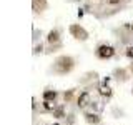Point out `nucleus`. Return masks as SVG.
<instances>
[{"label": "nucleus", "instance_id": "f257e3e1", "mask_svg": "<svg viewBox=\"0 0 133 125\" xmlns=\"http://www.w3.org/2000/svg\"><path fill=\"white\" fill-rule=\"evenodd\" d=\"M75 67V58L70 57V55H62L58 57L55 62H53V67L52 70L55 73H60V75H65V73H70Z\"/></svg>", "mask_w": 133, "mask_h": 125}, {"label": "nucleus", "instance_id": "f03ea898", "mask_svg": "<svg viewBox=\"0 0 133 125\" xmlns=\"http://www.w3.org/2000/svg\"><path fill=\"white\" fill-rule=\"evenodd\" d=\"M95 53H97V57L100 60H108V58L115 57V48L111 47V45H108V43H102V45L97 47V52Z\"/></svg>", "mask_w": 133, "mask_h": 125}, {"label": "nucleus", "instance_id": "7ed1b4c3", "mask_svg": "<svg viewBox=\"0 0 133 125\" xmlns=\"http://www.w3.org/2000/svg\"><path fill=\"white\" fill-rule=\"evenodd\" d=\"M70 33H72V37H75L77 40H82V42H85L87 39H88V32H87L82 25H78V23L70 25Z\"/></svg>", "mask_w": 133, "mask_h": 125}, {"label": "nucleus", "instance_id": "20e7f679", "mask_svg": "<svg viewBox=\"0 0 133 125\" xmlns=\"http://www.w3.org/2000/svg\"><path fill=\"white\" fill-rule=\"evenodd\" d=\"M60 28H52L47 35V42L50 45H55V43H60Z\"/></svg>", "mask_w": 133, "mask_h": 125}, {"label": "nucleus", "instance_id": "39448f33", "mask_svg": "<svg viewBox=\"0 0 133 125\" xmlns=\"http://www.w3.org/2000/svg\"><path fill=\"white\" fill-rule=\"evenodd\" d=\"M90 103V92H82L80 95H78V98H77V105L80 107V108H85L87 105Z\"/></svg>", "mask_w": 133, "mask_h": 125}, {"label": "nucleus", "instance_id": "423d86ee", "mask_svg": "<svg viewBox=\"0 0 133 125\" xmlns=\"http://www.w3.org/2000/svg\"><path fill=\"white\" fill-rule=\"evenodd\" d=\"M47 0H32V8L38 14V12H43L47 8Z\"/></svg>", "mask_w": 133, "mask_h": 125}, {"label": "nucleus", "instance_id": "0eeeda50", "mask_svg": "<svg viewBox=\"0 0 133 125\" xmlns=\"http://www.w3.org/2000/svg\"><path fill=\"white\" fill-rule=\"evenodd\" d=\"M57 97H58V93L55 90H45L43 92V100L45 102H55Z\"/></svg>", "mask_w": 133, "mask_h": 125}, {"label": "nucleus", "instance_id": "6e6552de", "mask_svg": "<svg viewBox=\"0 0 133 125\" xmlns=\"http://www.w3.org/2000/svg\"><path fill=\"white\" fill-rule=\"evenodd\" d=\"M85 120H87L88 123H93V125L100 123V117H98L97 114H85Z\"/></svg>", "mask_w": 133, "mask_h": 125}, {"label": "nucleus", "instance_id": "1a4fd4ad", "mask_svg": "<svg viewBox=\"0 0 133 125\" xmlns=\"http://www.w3.org/2000/svg\"><path fill=\"white\" fill-rule=\"evenodd\" d=\"M100 93L103 95V97H111V89L108 85H100Z\"/></svg>", "mask_w": 133, "mask_h": 125}, {"label": "nucleus", "instance_id": "9d476101", "mask_svg": "<svg viewBox=\"0 0 133 125\" xmlns=\"http://www.w3.org/2000/svg\"><path fill=\"white\" fill-rule=\"evenodd\" d=\"M53 115L57 117V118H63V107H55L53 108Z\"/></svg>", "mask_w": 133, "mask_h": 125}, {"label": "nucleus", "instance_id": "9b49d317", "mask_svg": "<svg viewBox=\"0 0 133 125\" xmlns=\"http://www.w3.org/2000/svg\"><path fill=\"white\" fill-rule=\"evenodd\" d=\"M125 53H127V57H128V58H133V47H128Z\"/></svg>", "mask_w": 133, "mask_h": 125}, {"label": "nucleus", "instance_id": "f8f14e48", "mask_svg": "<svg viewBox=\"0 0 133 125\" xmlns=\"http://www.w3.org/2000/svg\"><path fill=\"white\" fill-rule=\"evenodd\" d=\"M122 0H107V3H110V5H116V3H120Z\"/></svg>", "mask_w": 133, "mask_h": 125}, {"label": "nucleus", "instance_id": "ddd939ff", "mask_svg": "<svg viewBox=\"0 0 133 125\" xmlns=\"http://www.w3.org/2000/svg\"><path fill=\"white\" fill-rule=\"evenodd\" d=\"M128 28H130V30L133 32V23H131V25H128Z\"/></svg>", "mask_w": 133, "mask_h": 125}, {"label": "nucleus", "instance_id": "4468645a", "mask_svg": "<svg viewBox=\"0 0 133 125\" xmlns=\"http://www.w3.org/2000/svg\"><path fill=\"white\" fill-rule=\"evenodd\" d=\"M131 72H133V67H131Z\"/></svg>", "mask_w": 133, "mask_h": 125}]
</instances>
